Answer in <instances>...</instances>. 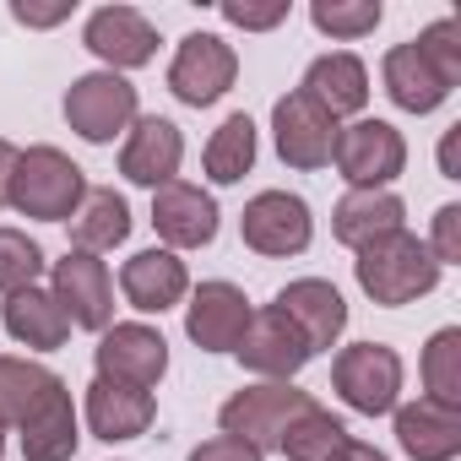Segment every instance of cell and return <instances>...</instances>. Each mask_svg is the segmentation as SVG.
Segmentation results:
<instances>
[{
	"mask_svg": "<svg viewBox=\"0 0 461 461\" xmlns=\"http://www.w3.org/2000/svg\"><path fill=\"white\" fill-rule=\"evenodd\" d=\"M82 201H87V174L60 147H28V152H17L12 201L6 206H17L23 217H39V222H71Z\"/></svg>",
	"mask_w": 461,
	"mask_h": 461,
	"instance_id": "7a4b0ae2",
	"label": "cell"
},
{
	"mask_svg": "<svg viewBox=\"0 0 461 461\" xmlns=\"http://www.w3.org/2000/svg\"><path fill=\"white\" fill-rule=\"evenodd\" d=\"M412 44H418V55H423V60H429V66H434V71H439L450 87L461 82V23H456V17H439V23H429V28H423Z\"/></svg>",
	"mask_w": 461,
	"mask_h": 461,
	"instance_id": "d6a6232c",
	"label": "cell"
},
{
	"mask_svg": "<svg viewBox=\"0 0 461 461\" xmlns=\"http://www.w3.org/2000/svg\"><path fill=\"white\" fill-rule=\"evenodd\" d=\"M396 445L412 461H456L461 456V407H445L429 396L396 407Z\"/></svg>",
	"mask_w": 461,
	"mask_h": 461,
	"instance_id": "ffe728a7",
	"label": "cell"
},
{
	"mask_svg": "<svg viewBox=\"0 0 461 461\" xmlns=\"http://www.w3.org/2000/svg\"><path fill=\"white\" fill-rule=\"evenodd\" d=\"M402 217H407V206H402L396 190H348V195L331 206V234H337L348 250H364L369 240L396 234Z\"/></svg>",
	"mask_w": 461,
	"mask_h": 461,
	"instance_id": "44dd1931",
	"label": "cell"
},
{
	"mask_svg": "<svg viewBox=\"0 0 461 461\" xmlns=\"http://www.w3.org/2000/svg\"><path fill=\"white\" fill-rule=\"evenodd\" d=\"M201 163H206V179H212V185H240V179L256 168V120H250V114H228V120L212 131Z\"/></svg>",
	"mask_w": 461,
	"mask_h": 461,
	"instance_id": "83f0119b",
	"label": "cell"
},
{
	"mask_svg": "<svg viewBox=\"0 0 461 461\" xmlns=\"http://www.w3.org/2000/svg\"><path fill=\"white\" fill-rule=\"evenodd\" d=\"M55 304L66 310V321L71 326H82V331H109L114 326V277H109V267L98 261V256H82V250H66L60 261H55Z\"/></svg>",
	"mask_w": 461,
	"mask_h": 461,
	"instance_id": "8fae6325",
	"label": "cell"
},
{
	"mask_svg": "<svg viewBox=\"0 0 461 461\" xmlns=\"http://www.w3.org/2000/svg\"><path fill=\"white\" fill-rule=\"evenodd\" d=\"M331 461H385V456H380L375 445H364V439H353V434H348V439L331 450Z\"/></svg>",
	"mask_w": 461,
	"mask_h": 461,
	"instance_id": "74e56055",
	"label": "cell"
},
{
	"mask_svg": "<svg viewBox=\"0 0 461 461\" xmlns=\"http://www.w3.org/2000/svg\"><path fill=\"white\" fill-rule=\"evenodd\" d=\"M272 310H283V315L294 321V331L310 342V353H331V348L342 342V331H348V304H342V294H337L326 277H299V283H288Z\"/></svg>",
	"mask_w": 461,
	"mask_h": 461,
	"instance_id": "e0dca14e",
	"label": "cell"
},
{
	"mask_svg": "<svg viewBox=\"0 0 461 461\" xmlns=\"http://www.w3.org/2000/svg\"><path fill=\"white\" fill-rule=\"evenodd\" d=\"M23 461H71L77 445H82V429H77V407H71V391L60 385L23 429Z\"/></svg>",
	"mask_w": 461,
	"mask_h": 461,
	"instance_id": "4316f807",
	"label": "cell"
},
{
	"mask_svg": "<svg viewBox=\"0 0 461 461\" xmlns=\"http://www.w3.org/2000/svg\"><path fill=\"white\" fill-rule=\"evenodd\" d=\"M179 163H185V136H179V125L163 120V114H136V125H131V136H125V147H120V174H125L131 185L158 190V185H168V179L179 174Z\"/></svg>",
	"mask_w": 461,
	"mask_h": 461,
	"instance_id": "2e32d148",
	"label": "cell"
},
{
	"mask_svg": "<svg viewBox=\"0 0 461 461\" xmlns=\"http://www.w3.org/2000/svg\"><path fill=\"white\" fill-rule=\"evenodd\" d=\"M380 17H385L380 0H315L310 6V23L331 39H364L380 28Z\"/></svg>",
	"mask_w": 461,
	"mask_h": 461,
	"instance_id": "4dcf8cb0",
	"label": "cell"
},
{
	"mask_svg": "<svg viewBox=\"0 0 461 461\" xmlns=\"http://www.w3.org/2000/svg\"><path fill=\"white\" fill-rule=\"evenodd\" d=\"M66 380L55 375V369H44V364H33V358H17V353H0V423H28L55 391H60Z\"/></svg>",
	"mask_w": 461,
	"mask_h": 461,
	"instance_id": "484cf974",
	"label": "cell"
},
{
	"mask_svg": "<svg viewBox=\"0 0 461 461\" xmlns=\"http://www.w3.org/2000/svg\"><path fill=\"white\" fill-rule=\"evenodd\" d=\"M353 277L380 310H402V304H412V299L439 288V261L429 256V245L418 234L396 228V234H380V240H369L358 250Z\"/></svg>",
	"mask_w": 461,
	"mask_h": 461,
	"instance_id": "6da1fadb",
	"label": "cell"
},
{
	"mask_svg": "<svg viewBox=\"0 0 461 461\" xmlns=\"http://www.w3.org/2000/svg\"><path fill=\"white\" fill-rule=\"evenodd\" d=\"M190 461H267L256 445H245V439H234V434H212V439H201L195 450H190Z\"/></svg>",
	"mask_w": 461,
	"mask_h": 461,
	"instance_id": "d590c367",
	"label": "cell"
},
{
	"mask_svg": "<svg viewBox=\"0 0 461 461\" xmlns=\"http://www.w3.org/2000/svg\"><path fill=\"white\" fill-rule=\"evenodd\" d=\"M423 245H429V256L439 261V272H445V267H461V206H456V201L434 212V234H429Z\"/></svg>",
	"mask_w": 461,
	"mask_h": 461,
	"instance_id": "836d02e7",
	"label": "cell"
},
{
	"mask_svg": "<svg viewBox=\"0 0 461 461\" xmlns=\"http://www.w3.org/2000/svg\"><path fill=\"white\" fill-rule=\"evenodd\" d=\"M120 294H125L131 310L163 315V310H174L190 294V272H185V261L174 250H136L120 267Z\"/></svg>",
	"mask_w": 461,
	"mask_h": 461,
	"instance_id": "ac0fdd59",
	"label": "cell"
},
{
	"mask_svg": "<svg viewBox=\"0 0 461 461\" xmlns=\"http://www.w3.org/2000/svg\"><path fill=\"white\" fill-rule=\"evenodd\" d=\"M348 439V429H342V418H331L321 402H310L288 429H283V439H277V450L288 456V461H331V450Z\"/></svg>",
	"mask_w": 461,
	"mask_h": 461,
	"instance_id": "f1b7e54d",
	"label": "cell"
},
{
	"mask_svg": "<svg viewBox=\"0 0 461 461\" xmlns=\"http://www.w3.org/2000/svg\"><path fill=\"white\" fill-rule=\"evenodd\" d=\"M66 125L93 141V147H109L120 131L136 125V87L114 71H87L66 87Z\"/></svg>",
	"mask_w": 461,
	"mask_h": 461,
	"instance_id": "8992f818",
	"label": "cell"
},
{
	"mask_svg": "<svg viewBox=\"0 0 461 461\" xmlns=\"http://www.w3.org/2000/svg\"><path fill=\"white\" fill-rule=\"evenodd\" d=\"M240 364L250 369V375H261V380H294L315 353H310V342L294 331V321L283 315V310H256L250 315V326H245V337H240Z\"/></svg>",
	"mask_w": 461,
	"mask_h": 461,
	"instance_id": "5bb4252c",
	"label": "cell"
},
{
	"mask_svg": "<svg viewBox=\"0 0 461 461\" xmlns=\"http://www.w3.org/2000/svg\"><path fill=\"white\" fill-rule=\"evenodd\" d=\"M82 44L104 60V71H136L158 55V28L136 6H98L82 28Z\"/></svg>",
	"mask_w": 461,
	"mask_h": 461,
	"instance_id": "9a60e30c",
	"label": "cell"
},
{
	"mask_svg": "<svg viewBox=\"0 0 461 461\" xmlns=\"http://www.w3.org/2000/svg\"><path fill=\"white\" fill-rule=\"evenodd\" d=\"M380 77H385V93H391V104L396 109H407V114H434L456 87L418 55V44L407 39V44H396L391 55H385V66H380Z\"/></svg>",
	"mask_w": 461,
	"mask_h": 461,
	"instance_id": "7402d4cb",
	"label": "cell"
},
{
	"mask_svg": "<svg viewBox=\"0 0 461 461\" xmlns=\"http://www.w3.org/2000/svg\"><path fill=\"white\" fill-rule=\"evenodd\" d=\"M71 6H77V0H55V6H28V0H17L12 17H17L23 28H55V23L71 17Z\"/></svg>",
	"mask_w": 461,
	"mask_h": 461,
	"instance_id": "8d00e7d4",
	"label": "cell"
},
{
	"mask_svg": "<svg viewBox=\"0 0 461 461\" xmlns=\"http://www.w3.org/2000/svg\"><path fill=\"white\" fill-rule=\"evenodd\" d=\"M299 93H310L331 120L364 114V104H369V71H364L358 55L337 50V55H321V60L304 71V87H299Z\"/></svg>",
	"mask_w": 461,
	"mask_h": 461,
	"instance_id": "603a6c76",
	"label": "cell"
},
{
	"mask_svg": "<svg viewBox=\"0 0 461 461\" xmlns=\"http://www.w3.org/2000/svg\"><path fill=\"white\" fill-rule=\"evenodd\" d=\"M439 168H445V179H461L456 174V131H445V141H439Z\"/></svg>",
	"mask_w": 461,
	"mask_h": 461,
	"instance_id": "ab89813d",
	"label": "cell"
},
{
	"mask_svg": "<svg viewBox=\"0 0 461 461\" xmlns=\"http://www.w3.org/2000/svg\"><path fill=\"white\" fill-rule=\"evenodd\" d=\"M125 240H131V206H125V195L114 185H98V190L87 185V201L71 217V245L82 256H104V250H114Z\"/></svg>",
	"mask_w": 461,
	"mask_h": 461,
	"instance_id": "cb8c5ba5",
	"label": "cell"
},
{
	"mask_svg": "<svg viewBox=\"0 0 461 461\" xmlns=\"http://www.w3.org/2000/svg\"><path fill=\"white\" fill-rule=\"evenodd\" d=\"M240 240H245L256 256H272V261L304 256L310 240H315L310 201L294 195V190H261V195H250L245 212H240Z\"/></svg>",
	"mask_w": 461,
	"mask_h": 461,
	"instance_id": "277c9868",
	"label": "cell"
},
{
	"mask_svg": "<svg viewBox=\"0 0 461 461\" xmlns=\"http://www.w3.org/2000/svg\"><path fill=\"white\" fill-rule=\"evenodd\" d=\"M222 23H234L245 33H267L277 23H288V0H272V6H240V0H222Z\"/></svg>",
	"mask_w": 461,
	"mask_h": 461,
	"instance_id": "e575fe53",
	"label": "cell"
},
{
	"mask_svg": "<svg viewBox=\"0 0 461 461\" xmlns=\"http://www.w3.org/2000/svg\"><path fill=\"white\" fill-rule=\"evenodd\" d=\"M331 385H337V396H342L353 412H364V418L396 412V396H402V353L385 348V342H353V348L337 353Z\"/></svg>",
	"mask_w": 461,
	"mask_h": 461,
	"instance_id": "5b68a950",
	"label": "cell"
},
{
	"mask_svg": "<svg viewBox=\"0 0 461 461\" xmlns=\"http://www.w3.org/2000/svg\"><path fill=\"white\" fill-rule=\"evenodd\" d=\"M423 391L429 402L461 407V326H445L423 348Z\"/></svg>",
	"mask_w": 461,
	"mask_h": 461,
	"instance_id": "f546056e",
	"label": "cell"
},
{
	"mask_svg": "<svg viewBox=\"0 0 461 461\" xmlns=\"http://www.w3.org/2000/svg\"><path fill=\"white\" fill-rule=\"evenodd\" d=\"M0 456H6V423H0Z\"/></svg>",
	"mask_w": 461,
	"mask_h": 461,
	"instance_id": "60d3db41",
	"label": "cell"
},
{
	"mask_svg": "<svg viewBox=\"0 0 461 461\" xmlns=\"http://www.w3.org/2000/svg\"><path fill=\"white\" fill-rule=\"evenodd\" d=\"M44 272V250L23 234V228H0V294H23Z\"/></svg>",
	"mask_w": 461,
	"mask_h": 461,
	"instance_id": "1f68e13d",
	"label": "cell"
},
{
	"mask_svg": "<svg viewBox=\"0 0 461 461\" xmlns=\"http://www.w3.org/2000/svg\"><path fill=\"white\" fill-rule=\"evenodd\" d=\"M158 418V402L152 391H136V385H114V380H93L87 385V429L93 439L104 445H120V439H141Z\"/></svg>",
	"mask_w": 461,
	"mask_h": 461,
	"instance_id": "d6986e66",
	"label": "cell"
},
{
	"mask_svg": "<svg viewBox=\"0 0 461 461\" xmlns=\"http://www.w3.org/2000/svg\"><path fill=\"white\" fill-rule=\"evenodd\" d=\"M152 228L168 250H206L217 240V201L190 179H168L152 190Z\"/></svg>",
	"mask_w": 461,
	"mask_h": 461,
	"instance_id": "7c38bea8",
	"label": "cell"
},
{
	"mask_svg": "<svg viewBox=\"0 0 461 461\" xmlns=\"http://www.w3.org/2000/svg\"><path fill=\"white\" fill-rule=\"evenodd\" d=\"M310 402H315V396L299 391V385H288V380H261V385H245V391L228 396L222 412H217V423H222V434H234V439H245V445H256V450L267 456V450H277L283 429H288Z\"/></svg>",
	"mask_w": 461,
	"mask_h": 461,
	"instance_id": "3957f363",
	"label": "cell"
},
{
	"mask_svg": "<svg viewBox=\"0 0 461 461\" xmlns=\"http://www.w3.org/2000/svg\"><path fill=\"white\" fill-rule=\"evenodd\" d=\"M6 331H12L23 348H33V353H55V348H66L71 321H66V310L55 304V294L33 283V288H23V294L6 299Z\"/></svg>",
	"mask_w": 461,
	"mask_h": 461,
	"instance_id": "d4e9b609",
	"label": "cell"
},
{
	"mask_svg": "<svg viewBox=\"0 0 461 461\" xmlns=\"http://www.w3.org/2000/svg\"><path fill=\"white\" fill-rule=\"evenodd\" d=\"M12 168H17V147L0 136V206L12 201Z\"/></svg>",
	"mask_w": 461,
	"mask_h": 461,
	"instance_id": "f35d334b",
	"label": "cell"
},
{
	"mask_svg": "<svg viewBox=\"0 0 461 461\" xmlns=\"http://www.w3.org/2000/svg\"><path fill=\"white\" fill-rule=\"evenodd\" d=\"M250 299L245 288L234 283H201L185 304V337L201 348V353H234L245 326H250Z\"/></svg>",
	"mask_w": 461,
	"mask_h": 461,
	"instance_id": "4fadbf2b",
	"label": "cell"
},
{
	"mask_svg": "<svg viewBox=\"0 0 461 461\" xmlns=\"http://www.w3.org/2000/svg\"><path fill=\"white\" fill-rule=\"evenodd\" d=\"M337 131H342V125H337L310 93H288V98H277V109H272V141H277V158H283L288 168H304V174L326 168L331 152H337Z\"/></svg>",
	"mask_w": 461,
	"mask_h": 461,
	"instance_id": "30bf717a",
	"label": "cell"
},
{
	"mask_svg": "<svg viewBox=\"0 0 461 461\" xmlns=\"http://www.w3.org/2000/svg\"><path fill=\"white\" fill-rule=\"evenodd\" d=\"M331 163L353 190H385L407 168V141L391 120H353V125L337 131Z\"/></svg>",
	"mask_w": 461,
	"mask_h": 461,
	"instance_id": "52a82bcc",
	"label": "cell"
},
{
	"mask_svg": "<svg viewBox=\"0 0 461 461\" xmlns=\"http://www.w3.org/2000/svg\"><path fill=\"white\" fill-rule=\"evenodd\" d=\"M93 364H98V380L152 391V385L168 375V342H163V331H152L147 321H120V326H109V331L98 337Z\"/></svg>",
	"mask_w": 461,
	"mask_h": 461,
	"instance_id": "9c48e42d",
	"label": "cell"
},
{
	"mask_svg": "<svg viewBox=\"0 0 461 461\" xmlns=\"http://www.w3.org/2000/svg\"><path fill=\"white\" fill-rule=\"evenodd\" d=\"M234 77H240L234 44L217 39V33H190V39H179V50H174L168 93H174L179 104H190V109H212L228 87H234Z\"/></svg>",
	"mask_w": 461,
	"mask_h": 461,
	"instance_id": "ba28073f",
	"label": "cell"
}]
</instances>
